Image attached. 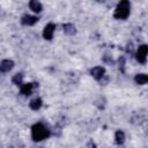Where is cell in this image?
I'll return each mask as SVG.
<instances>
[{
  "instance_id": "obj_1",
  "label": "cell",
  "mask_w": 148,
  "mask_h": 148,
  "mask_svg": "<svg viewBox=\"0 0 148 148\" xmlns=\"http://www.w3.org/2000/svg\"><path fill=\"white\" fill-rule=\"evenodd\" d=\"M51 135L50 130L42 123H37L35 125H32L31 127V138L34 141L39 142L44 139H47Z\"/></svg>"
},
{
  "instance_id": "obj_2",
  "label": "cell",
  "mask_w": 148,
  "mask_h": 148,
  "mask_svg": "<svg viewBox=\"0 0 148 148\" xmlns=\"http://www.w3.org/2000/svg\"><path fill=\"white\" fill-rule=\"evenodd\" d=\"M131 13V5H130V1L127 0H121L116 9H114V13H113V17L114 18H118V20H126L128 17Z\"/></svg>"
},
{
  "instance_id": "obj_3",
  "label": "cell",
  "mask_w": 148,
  "mask_h": 148,
  "mask_svg": "<svg viewBox=\"0 0 148 148\" xmlns=\"http://www.w3.org/2000/svg\"><path fill=\"white\" fill-rule=\"evenodd\" d=\"M147 54H148V45L147 44L140 45L139 49L136 50V53H135V58H136L138 62L145 65L147 61Z\"/></svg>"
},
{
  "instance_id": "obj_4",
  "label": "cell",
  "mask_w": 148,
  "mask_h": 148,
  "mask_svg": "<svg viewBox=\"0 0 148 148\" xmlns=\"http://www.w3.org/2000/svg\"><path fill=\"white\" fill-rule=\"evenodd\" d=\"M38 87V83L36 82H29V83H24L21 86V94L24 96H29L32 94L34 89Z\"/></svg>"
},
{
  "instance_id": "obj_5",
  "label": "cell",
  "mask_w": 148,
  "mask_h": 148,
  "mask_svg": "<svg viewBox=\"0 0 148 148\" xmlns=\"http://www.w3.org/2000/svg\"><path fill=\"white\" fill-rule=\"evenodd\" d=\"M56 30V24L53 23H47L44 29H43V37L46 39V40H51L52 37H53V32Z\"/></svg>"
},
{
  "instance_id": "obj_6",
  "label": "cell",
  "mask_w": 148,
  "mask_h": 148,
  "mask_svg": "<svg viewBox=\"0 0 148 148\" xmlns=\"http://www.w3.org/2000/svg\"><path fill=\"white\" fill-rule=\"evenodd\" d=\"M90 74L95 80H101L105 74V68L102 66H96L90 69Z\"/></svg>"
},
{
  "instance_id": "obj_7",
  "label": "cell",
  "mask_w": 148,
  "mask_h": 148,
  "mask_svg": "<svg viewBox=\"0 0 148 148\" xmlns=\"http://www.w3.org/2000/svg\"><path fill=\"white\" fill-rule=\"evenodd\" d=\"M38 17L37 16H34V15H29V14H25L21 17V23L23 25H34L35 23L38 22Z\"/></svg>"
},
{
  "instance_id": "obj_8",
  "label": "cell",
  "mask_w": 148,
  "mask_h": 148,
  "mask_svg": "<svg viewBox=\"0 0 148 148\" xmlns=\"http://www.w3.org/2000/svg\"><path fill=\"white\" fill-rule=\"evenodd\" d=\"M14 67V61L9 60V59H5L0 62V72L1 73H7L9 71H12Z\"/></svg>"
},
{
  "instance_id": "obj_9",
  "label": "cell",
  "mask_w": 148,
  "mask_h": 148,
  "mask_svg": "<svg viewBox=\"0 0 148 148\" xmlns=\"http://www.w3.org/2000/svg\"><path fill=\"white\" fill-rule=\"evenodd\" d=\"M29 8H30L34 13H40V12L43 10L42 3H40L39 1H37V0H31V1L29 2Z\"/></svg>"
},
{
  "instance_id": "obj_10",
  "label": "cell",
  "mask_w": 148,
  "mask_h": 148,
  "mask_svg": "<svg viewBox=\"0 0 148 148\" xmlns=\"http://www.w3.org/2000/svg\"><path fill=\"white\" fill-rule=\"evenodd\" d=\"M42 105H43V101H42V98H39V97H36V98L31 99L30 103H29L30 109H31V110H35V111L39 110V109L42 108Z\"/></svg>"
},
{
  "instance_id": "obj_11",
  "label": "cell",
  "mask_w": 148,
  "mask_h": 148,
  "mask_svg": "<svg viewBox=\"0 0 148 148\" xmlns=\"http://www.w3.org/2000/svg\"><path fill=\"white\" fill-rule=\"evenodd\" d=\"M62 28H64V32H65L66 35H68V36H73V35L76 34L75 25L72 24V23H66V24L62 25Z\"/></svg>"
},
{
  "instance_id": "obj_12",
  "label": "cell",
  "mask_w": 148,
  "mask_h": 148,
  "mask_svg": "<svg viewBox=\"0 0 148 148\" xmlns=\"http://www.w3.org/2000/svg\"><path fill=\"white\" fill-rule=\"evenodd\" d=\"M134 81L135 83L138 84H146L148 82V75L145 74V73H140V74H136L134 76Z\"/></svg>"
},
{
  "instance_id": "obj_13",
  "label": "cell",
  "mask_w": 148,
  "mask_h": 148,
  "mask_svg": "<svg viewBox=\"0 0 148 148\" xmlns=\"http://www.w3.org/2000/svg\"><path fill=\"white\" fill-rule=\"evenodd\" d=\"M114 141H116L117 145H123L124 141H125V133L123 131L118 130L114 134Z\"/></svg>"
},
{
  "instance_id": "obj_14",
  "label": "cell",
  "mask_w": 148,
  "mask_h": 148,
  "mask_svg": "<svg viewBox=\"0 0 148 148\" xmlns=\"http://www.w3.org/2000/svg\"><path fill=\"white\" fill-rule=\"evenodd\" d=\"M12 82L16 86H22L23 83V74L22 73H16L13 77H12Z\"/></svg>"
},
{
  "instance_id": "obj_15",
  "label": "cell",
  "mask_w": 148,
  "mask_h": 148,
  "mask_svg": "<svg viewBox=\"0 0 148 148\" xmlns=\"http://www.w3.org/2000/svg\"><path fill=\"white\" fill-rule=\"evenodd\" d=\"M91 148H96V147H95V146H94V147H91Z\"/></svg>"
}]
</instances>
